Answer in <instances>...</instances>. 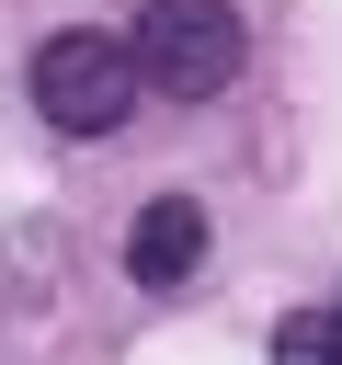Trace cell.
Instances as JSON below:
<instances>
[{"mask_svg":"<svg viewBox=\"0 0 342 365\" xmlns=\"http://www.w3.org/2000/svg\"><path fill=\"white\" fill-rule=\"evenodd\" d=\"M125 103H137V57H125L114 34L68 23V34L34 46V114H46L57 137H114Z\"/></svg>","mask_w":342,"mask_h":365,"instance_id":"1","label":"cell"},{"mask_svg":"<svg viewBox=\"0 0 342 365\" xmlns=\"http://www.w3.org/2000/svg\"><path fill=\"white\" fill-rule=\"evenodd\" d=\"M125 57H137V80H148V91L205 103V91H228V80H239V11H228V0H148V11H137V34H125Z\"/></svg>","mask_w":342,"mask_h":365,"instance_id":"2","label":"cell"},{"mask_svg":"<svg viewBox=\"0 0 342 365\" xmlns=\"http://www.w3.org/2000/svg\"><path fill=\"white\" fill-rule=\"evenodd\" d=\"M125 274H137L148 297L194 285V274H205V205H194V194H160V205H137V228H125Z\"/></svg>","mask_w":342,"mask_h":365,"instance_id":"3","label":"cell"},{"mask_svg":"<svg viewBox=\"0 0 342 365\" xmlns=\"http://www.w3.org/2000/svg\"><path fill=\"white\" fill-rule=\"evenodd\" d=\"M274 365H342V308H296L274 331Z\"/></svg>","mask_w":342,"mask_h":365,"instance_id":"4","label":"cell"}]
</instances>
